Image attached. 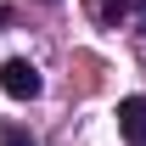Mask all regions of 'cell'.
<instances>
[{"label":"cell","mask_w":146,"mask_h":146,"mask_svg":"<svg viewBox=\"0 0 146 146\" xmlns=\"http://www.w3.org/2000/svg\"><path fill=\"white\" fill-rule=\"evenodd\" d=\"M118 135H124V146H146V96L118 101Z\"/></svg>","instance_id":"obj_2"},{"label":"cell","mask_w":146,"mask_h":146,"mask_svg":"<svg viewBox=\"0 0 146 146\" xmlns=\"http://www.w3.org/2000/svg\"><path fill=\"white\" fill-rule=\"evenodd\" d=\"M96 17H101V23H129V17H146V0H96Z\"/></svg>","instance_id":"obj_3"},{"label":"cell","mask_w":146,"mask_h":146,"mask_svg":"<svg viewBox=\"0 0 146 146\" xmlns=\"http://www.w3.org/2000/svg\"><path fill=\"white\" fill-rule=\"evenodd\" d=\"M0 146H34V135H28V129H6V135H0Z\"/></svg>","instance_id":"obj_4"},{"label":"cell","mask_w":146,"mask_h":146,"mask_svg":"<svg viewBox=\"0 0 146 146\" xmlns=\"http://www.w3.org/2000/svg\"><path fill=\"white\" fill-rule=\"evenodd\" d=\"M45 6H51V0H45Z\"/></svg>","instance_id":"obj_7"},{"label":"cell","mask_w":146,"mask_h":146,"mask_svg":"<svg viewBox=\"0 0 146 146\" xmlns=\"http://www.w3.org/2000/svg\"><path fill=\"white\" fill-rule=\"evenodd\" d=\"M6 23H11V11H6V6H0V28H6Z\"/></svg>","instance_id":"obj_5"},{"label":"cell","mask_w":146,"mask_h":146,"mask_svg":"<svg viewBox=\"0 0 146 146\" xmlns=\"http://www.w3.org/2000/svg\"><path fill=\"white\" fill-rule=\"evenodd\" d=\"M141 51H146V17H141Z\"/></svg>","instance_id":"obj_6"},{"label":"cell","mask_w":146,"mask_h":146,"mask_svg":"<svg viewBox=\"0 0 146 146\" xmlns=\"http://www.w3.org/2000/svg\"><path fill=\"white\" fill-rule=\"evenodd\" d=\"M0 90L11 96V101H34V96L45 90V79H39V68L28 56H11V62L0 68Z\"/></svg>","instance_id":"obj_1"}]
</instances>
